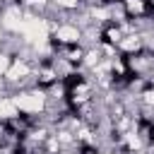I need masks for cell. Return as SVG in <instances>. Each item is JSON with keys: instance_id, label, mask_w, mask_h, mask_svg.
I'll return each instance as SVG.
<instances>
[{"instance_id": "obj_3", "label": "cell", "mask_w": 154, "mask_h": 154, "mask_svg": "<svg viewBox=\"0 0 154 154\" xmlns=\"http://www.w3.org/2000/svg\"><path fill=\"white\" fill-rule=\"evenodd\" d=\"M5 36H7V34H5V29H2V24H0V43L5 41Z\"/></svg>"}, {"instance_id": "obj_2", "label": "cell", "mask_w": 154, "mask_h": 154, "mask_svg": "<svg viewBox=\"0 0 154 154\" xmlns=\"http://www.w3.org/2000/svg\"><path fill=\"white\" fill-rule=\"evenodd\" d=\"M12 60H14V58H12L7 51H2V48H0V77H5V72H7V70H10V65H12Z\"/></svg>"}, {"instance_id": "obj_1", "label": "cell", "mask_w": 154, "mask_h": 154, "mask_svg": "<svg viewBox=\"0 0 154 154\" xmlns=\"http://www.w3.org/2000/svg\"><path fill=\"white\" fill-rule=\"evenodd\" d=\"M140 51H144V41H142L140 34H125V36L120 38V43H118V53H120L123 58L135 55V53H140Z\"/></svg>"}]
</instances>
